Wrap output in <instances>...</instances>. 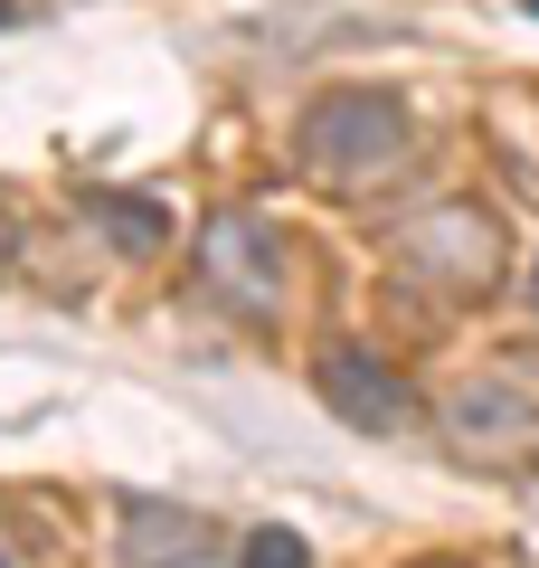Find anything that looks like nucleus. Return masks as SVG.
I'll use <instances>...</instances> for the list:
<instances>
[{"label": "nucleus", "instance_id": "obj_1", "mask_svg": "<svg viewBox=\"0 0 539 568\" xmlns=\"http://www.w3.org/2000/svg\"><path fill=\"white\" fill-rule=\"evenodd\" d=\"M398 152H407V104L398 95L340 85V95H322L313 114H303V162H313L322 181H340V190L398 171Z\"/></svg>", "mask_w": 539, "mask_h": 568}, {"label": "nucleus", "instance_id": "obj_4", "mask_svg": "<svg viewBox=\"0 0 539 568\" xmlns=\"http://www.w3.org/2000/svg\"><path fill=\"white\" fill-rule=\"evenodd\" d=\"M313 379H322V407H332V417H350V426H369V436H398V426L417 417L407 379L379 361V351H359V342H332V351L313 361Z\"/></svg>", "mask_w": 539, "mask_h": 568}, {"label": "nucleus", "instance_id": "obj_3", "mask_svg": "<svg viewBox=\"0 0 539 568\" xmlns=\"http://www.w3.org/2000/svg\"><path fill=\"white\" fill-rule=\"evenodd\" d=\"M398 256L426 265L436 284H464V294H482V284L501 275V227L482 219V209L445 200V209H417V219L398 227Z\"/></svg>", "mask_w": 539, "mask_h": 568}, {"label": "nucleus", "instance_id": "obj_10", "mask_svg": "<svg viewBox=\"0 0 539 568\" xmlns=\"http://www.w3.org/2000/svg\"><path fill=\"white\" fill-rule=\"evenodd\" d=\"M530 304H539V275H530Z\"/></svg>", "mask_w": 539, "mask_h": 568}, {"label": "nucleus", "instance_id": "obj_9", "mask_svg": "<svg viewBox=\"0 0 539 568\" xmlns=\"http://www.w3.org/2000/svg\"><path fill=\"white\" fill-rule=\"evenodd\" d=\"M20 256V219H10V209H0V265Z\"/></svg>", "mask_w": 539, "mask_h": 568}, {"label": "nucleus", "instance_id": "obj_7", "mask_svg": "<svg viewBox=\"0 0 539 568\" xmlns=\"http://www.w3.org/2000/svg\"><path fill=\"white\" fill-rule=\"evenodd\" d=\"M95 227H104L114 246H133V256H152V246L171 237V219H161V200H123V190H104V200H95Z\"/></svg>", "mask_w": 539, "mask_h": 568}, {"label": "nucleus", "instance_id": "obj_6", "mask_svg": "<svg viewBox=\"0 0 539 568\" xmlns=\"http://www.w3.org/2000/svg\"><path fill=\"white\" fill-rule=\"evenodd\" d=\"M123 549H133V568H152V559H180V549H200V521H180V511L142 503V511H123Z\"/></svg>", "mask_w": 539, "mask_h": 568}, {"label": "nucleus", "instance_id": "obj_8", "mask_svg": "<svg viewBox=\"0 0 539 568\" xmlns=\"http://www.w3.org/2000/svg\"><path fill=\"white\" fill-rule=\"evenodd\" d=\"M246 568H313V549L294 530H246Z\"/></svg>", "mask_w": 539, "mask_h": 568}, {"label": "nucleus", "instance_id": "obj_2", "mask_svg": "<svg viewBox=\"0 0 539 568\" xmlns=\"http://www.w3.org/2000/svg\"><path fill=\"white\" fill-rule=\"evenodd\" d=\"M200 284H209V304H227L237 323H275L284 313V246L246 209H218L200 227Z\"/></svg>", "mask_w": 539, "mask_h": 568}, {"label": "nucleus", "instance_id": "obj_5", "mask_svg": "<svg viewBox=\"0 0 539 568\" xmlns=\"http://www.w3.org/2000/svg\"><path fill=\"white\" fill-rule=\"evenodd\" d=\"M445 417H455V436H464V455H482V465H501V455H520L530 446V407L511 398V388H464L455 407H445Z\"/></svg>", "mask_w": 539, "mask_h": 568}, {"label": "nucleus", "instance_id": "obj_11", "mask_svg": "<svg viewBox=\"0 0 539 568\" xmlns=\"http://www.w3.org/2000/svg\"><path fill=\"white\" fill-rule=\"evenodd\" d=\"M0 20H10V0H0Z\"/></svg>", "mask_w": 539, "mask_h": 568}]
</instances>
